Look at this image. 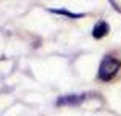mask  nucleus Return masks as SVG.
<instances>
[{
  "instance_id": "3",
  "label": "nucleus",
  "mask_w": 121,
  "mask_h": 116,
  "mask_svg": "<svg viewBox=\"0 0 121 116\" xmlns=\"http://www.w3.org/2000/svg\"><path fill=\"white\" fill-rule=\"evenodd\" d=\"M86 95H65V97H60L56 105H79L81 102L84 100Z\"/></svg>"
},
{
  "instance_id": "4",
  "label": "nucleus",
  "mask_w": 121,
  "mask_h": 116,
  "mask_svg": "<svg viewBox=\"0 0 121 116\" xmlns=\"http://www.w3.org/2000/svg\"><path fill=\"white\" fill-rule=\"evenodd\" d=\"M52 13H56V15H63V16H68V18H82V13H71V11H66V10H50Z\"/></svg>"
},
{
  "instance_id": "2",
  "label": "nucleus",
  "mask_w": 121,
  "mask_h": 116,
  "mask_svg": "<svg viewBox=\"0 0 121 116\" xmlns=\"http://www.w3.org/2000/svg\"><path fill=\"white\" fill-rule=\"evenodd\" d=\"M108 32H110V26H108L105 21H99V23L94 26V29H92V36H94L95 39L105 37Z\"/></svg>"
},
{
  "instance_id": "1",
  "label": "nucleus",
  "mask_w": 121,
  "mask_h": 116,
  "mask_svg": "<svg viewBox=\"0 0 121 116\" xmlns=\"http://www.w3.org/2000/svg\"><path fill=\"white\" fill-rule=\"evenodd\" d=\"M121 68V61L113 55H107L102 60L100 66H99V77L102 81H110L116 76V73Z\"/></svg>"
}]
</instances>
